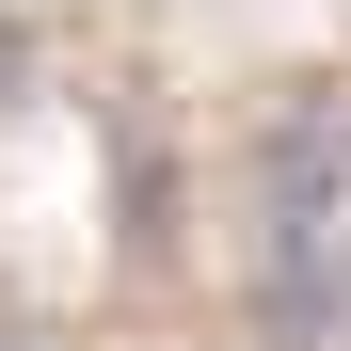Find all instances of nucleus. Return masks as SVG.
Returning a JSON list of instances; mask_svg holds the SVG:
<instances>
[{
    "mask_svg": "<svg viewBox=\"0 0 351 351\" xmlns=\"http://www.w3.org/2000/svg\"><path fill=\"white\" fill-rule=\"evenodd\" d=\"M256 319L271 351H319L351 319V112L287 96L256 144Z\"/></svg>",
    "mask_w": 351,
    "mask_h": 351,
    "instance_id": "obj_1",
    "label": "nucleus"
},
{
    "mask_svg": "<svg viewBox=\"0 0 351 351\" xmlns=\"http://www.w3.org/2000/svg\"><path fill=\"white\" fill-rule=\"evenodd\" d=\"M0 351H32V335H16V319H0Z\"/></svg>",
    "mask_w": 351,
    "mask_h": 351,
    "instance_id": "obj_2",
    "label": "nucleus"
}]
</instances>
